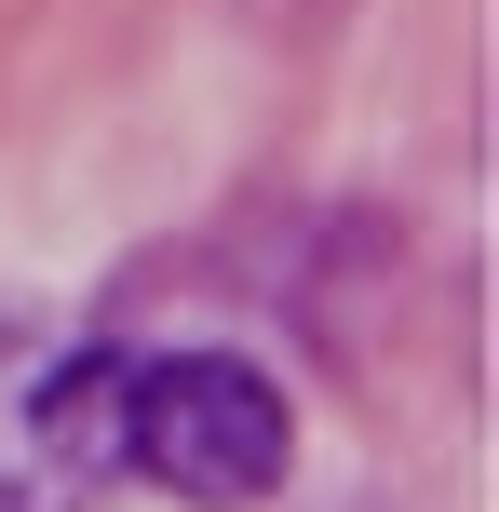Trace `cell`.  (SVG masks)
<instances>
[{
  "label": "cell",
  "instance_id": "7a4b0ae2",
  "mask_svg": "<svg viewBox=\"0 0 499 512\" xmlns=\"http://www.w3.org/2000/svg\"><path fill=\"white\" fill-rule=\"evenodd\" d=\"M122 364L108 337H0V512H81L122 472Z\"/></svg>",
  "mask_w": 499,
  "mask_h": 512
},
{
  "label": "cell",
  "instance_id": "6da1fadb",
  "mask_svg": "<svg viewBox=\"0 0 499 512\" xmlns=\"http://www.w3.org/2000/svg\"><path fill=\"white\" fill-rule=\"evenodd\" d=\"M297 459V418L230 351H135L122 364V472H149L189 512H257Z\"/></svg>",
  "mask_w": 499,
  "mask_h": 512
}]
</instances>
